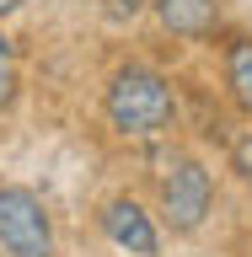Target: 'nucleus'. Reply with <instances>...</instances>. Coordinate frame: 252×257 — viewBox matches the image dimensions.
Returning a JSON list of instances; mask_svg holds the SVG:
<instances>
[{
	"instance_id": "nucleus-1",
	"label": "nucleus",
	"mask_w": 252,
	"mask_h": 257,
	"mask_svg": "<svg viewBox=\"0 0 252 257\" xmlns=\"http://www.w3.org/2000/svg\"><path fill=\"white\" fill-rule=\"evenodd\" d=\"M102 112H108L113 134H124V140H161L177 123L172 80L156 75L150 64H124L102 91Z\"/></svg>"
},
{
	"instance_id": "nucleus-2",
	"label": "nucleus",
	"mask_w": 252,
	"mask_h": 257,
	"mask_svg": "<svg viewBox=\"0 0 252 257\" xmlns=\"http://www.w3.org/2000/svg\"><path fill=\"white\" fill-rule=\"evenodd\" d=\"M156 193H161V214L172 230H199L209 214V198H215V182L193 156L172 150V156H156Z\"/></svg>"
},
{
	"instance_id": "nucleus-3",
	"label": "nucleus",
	"mask_w": 252,
	"mask_h": 257,
	"mask_svg": "<svg viewBox=\"0 0 252 257\" xmlns=\"http://www.w3.org/2000/svg\"><path fill=\"white\" fill-rule=\"evenodd\" d=\"M0 246L11 257H54V225L43 198L22 182H0Z\"/></svg>"
},
{
	"instance_id": "nucleus-4",
	"label": "nucleus",
	"mask_w": 252,
	"mask_h": 257,
	"mask_svg": "<svg viewBox=\"0 0 252 257\" xmlns=\"http://www.w3.org/2000/svg\"><path fill=\"white\" fill-rule=\"evenodd\" d=\"M102 230H108V241L124 246L129 257H156L161 252L156 225H150V214H145L134 198H113V204L102 209Z\"/></svg>"
},
{
	"instance_id": "nucleus-5",
	"label": "nucleus",
	"mask_w": 252,
	"mask_h": 257,
	"mask_svg": "<svg viewBox=\"0 0 252 257\" xmlns=\"http://www.w3.org/2000/svg\"><path fill=\"white\" fill-rule=\"evenodd\" d=\"M156 22L177 38H209L220 27V0H150Z\"/></svg>"
},
{
	"instance_id": "nucleus-6",
	"label": "nucleus",
	"mask_w": 252,
	"mask_h": 257,
	"mask_svg": "<svg viewBox=\"0 0 252 257\" xmlns=\"http://www.w3.org/2000/svg\"><path fill=\"white\" fill-rule=\"evenodd\" d=\"M225 86L236 96V107L252 118V38H231V48H225Z\"/></svg>"
},
{
	"instance_id": "nucleus-7",
	"label": "nucleus",
	"mask_w": 252,
	"mask_h": 257,
	"mask_svg": "<svg viewBox=\"0 0 252 257\" xmlns=\"http://www.w3.org/2000/svg\"><path fill=\"white\" fill-rule=\"evenodd\" d=\"M16 91H22V64H16V48H11V38L0 32V112L16 102Z\"/></svg>"
},
{
	"instance_id": "nucleus-8",
	"label": "nucleus",
	"mask_w": 252,
	"mask_h": 257,
	"mask_svg": "<svg viewBox=\"0 0 252 257\" xmlns=\"http://www.w3.org/2000/svg\"><path fill=\"white\" fill-rule=\"evenodd\" d=\"M231 166H236V177H241V182H252V134L231 145Z\"/></svg>"
},
{
	"instance_id": "nucleus-9",
	"label": "nucleus",
	"mask_w": 252,
	"mask_h": 257,
	"mask_svg": "<svg viewBox=\"0 0 252 257\" xmlns=\"http://www.w3.org/2000/svg\"><path fill=\"white\" fill-rule=\"evenodd\" d=\"M140 6H145V0H108V16H118V22H124V16H134Z\"/></svg>"
},
{
	"instance_id": "nucleus-10",
	"label": "nucleus",
	"mask_w": 252,
	"mask_h": 257,
	"mask_svg": "<svg viewBox=\"0 0 252 257\" xmlns=\"http://www.w3.org/2000/svg\"><path fill=\"white\" fill-rule=\"evenodd\" d=\"M16 6H22V0H0V16H11V11H16Z\"/></svg>"
}]
</instances>
